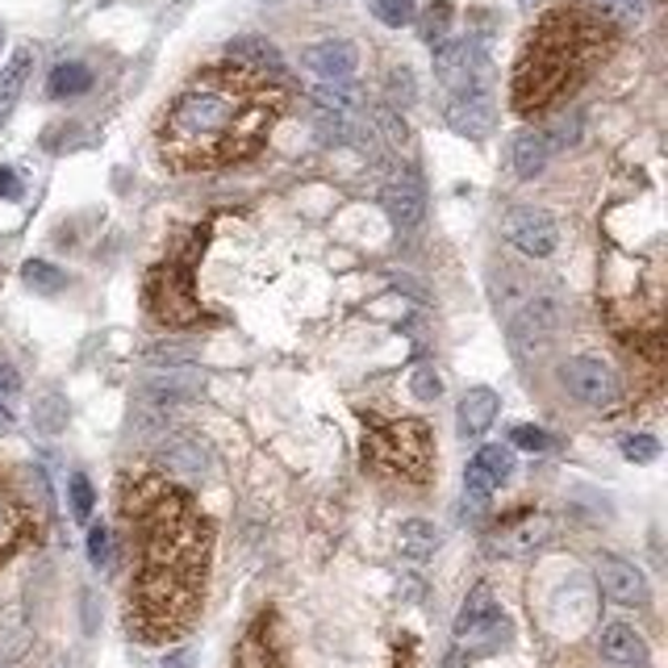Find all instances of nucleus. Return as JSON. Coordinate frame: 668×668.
Returning a JSON list of instances; mask_svg holds the SVG:
<instances>
[{
  "label": "nucleus",
  "mask_w": 668,
  "mask_h": 668,
  "mask_svg": "<svg viewBox=\"0 0 668 668\" xmlns=\"http://www.w3.org/2000/svg\"><path fill=\"white\" fill-rule=\"evenodd\" d=\"M455 639L464 651H497L510 639V618L502 615V606L493 602L485 585H476L472 597L464 602V610L455 618Z\"/></svg>",
  "instance_id": "39448f33"
},
{
  "label": "nucleus",
  "mask_w": 668,
  "mask_h": 668,
  "mask_svg": "<svg viewBox=\"0 0 668 668\" xmlns=\"http://www.w3.org/2000/svg\"><path fill=\"white\" fill-rule=\"evenodd\" d=\"M623 455H627L631 464H651V460L660 455V443H656L651 434H627V439H623Z\"/></svg>",
  "instance_id": "72a5a7b5"
},
{
  "label": "nucleus",
  "mask_w": 668,
  "mask_h": 668,
  "mask_svg": "<svg viewBox=\"0 0 668 668\" xmlns=\"http://www.w3.org/2000/svg\"><path fill=\"white\" fill-rule=\"evenodd\" d=\"M47 89H51V96H80V92L92 89V72L84 63H59Z\"/></svg>",
  "instance_id": "bb28decb"
},
{
  "label": "nucleus",
  "mask_w": 668,
  "mask_h": 668,
  "mask_svg": "<svg viewBox=\"0 0 668 668\" xmlns=\"http://www.w3.org/2000/svg\"><path fill=\"white\" fill-rule=\"evenodd\" d=\"M597 13H606L610 21H618V25H639L644 21V0H594Z\"/></svg>",
  "instance_id": "473e14b6"
},
{
  "label": "nucleus",
  "mask_w": 668,
  "mask_h": 668,
  "mask_svg": "<svg viewBox=\"0 0 668 668\" xmlns=\"http://www.w3.org/2000/svg\"><path fill=\"white\" fill-rule=\"evenodd\" d=\"M506 238L523 255H535V259L552 255L556 251V243H561L556 222L543 214V209H514V214L506 217Z\"/></svg>",
  "instance_id": "9b49d317"
},
{
  "label": "nucleus",
  "mask_w": 668,
  "mask_h": 668,
  "mask_svg": "<svg viewBox=\"0 0 668 668\" xmlns=\"http://www.w3.org/2000/svg\"><path fill=\"white\" fill-rule=\"evenodd\" d=\"M122 514L143 543V573L130 589V631L176 639L193 623L209 564V523L167 476H126Z\"/></svg>",
  "instance_id": "f257e3e1"
},
{
  "label": "nucleus",
  "mask_w": 668,
  "mask_h": 668,
  "mask_svg": "<svg viewBox=\"0 0 668 668\" xmlns=\"http://www.w3.org/2000/svg\"><path fill=\"white\" fill-rule=\"evenodd\" d=\"M439 543H443L439 526L422 523V518H410V523H401V531H398L401 556H410V561H431L434 552H439Z\"/></svg>",
  "instance_id": "5701e85b"
},
{
  "label": "nucleus",
  "mask_w": 668,
  "mask_h": 668,
  "mask_svg": "<svg viewBox=\"0 0 668 668\" xmlns=\"http://www.w3.org/2000/svg\"><path fill=\"white\" fill-rule=\"evenodd\" d=\"M580 47H585V30L564 25V18L552 21L539 38H531V51H526L518 80H514V105L526 113V109L547 105L556 92H564Z\"/></svg>",
  "instance_id": "7ed1b4c3"
},
{
  "label": "nucleus",
  "mask_w": 668,
  "mask_h": 668,
  "mask_svg": "<svg viewBox=\"0 0 668 668\" xmlns=\"http://www.w3.org/2000/svg\"><path fill=\"white\" fill-rule=\"evenodd\" d=\"M21 393V380H18V372H13V368H9V363H0V401H4V405H9V401L18 398Z\"/></svg>",
  "instance_id": "ea45409f"
},
{
  "label": "nucleus",
  "mask_w": 668,
  "mask_h": 668,
  "mask_svg": "<svg viewBox=\"0 0 668 668\" xmlns=\"http://www.w3.org/2000/svg\"><path fill=\"white\" fill-rule=\"evenodd\" d=\"M448 122L455 134H469V138H485L493 130V101L485 89H464L452 96L448 105Z\"/></svg>",
  "instance_id": "f3484780"
},
{
  "label": "nucleus",
  "mask_w": 668,
  "mask_h": 668,
  "mask_svg": "<svg viewBox=\"0 0 668 668\" xmlns=\"http://www.w3.org/2000/svg\"><path fill=\"white\" fill-rule=\"evenodd\" d=\"M30 72H34V54H30V51H13L9 68L0 72V126L9 122V113H13V105H18V96H21V89H25Z\"/></svg>",
  "instance_id": "4be33fe9"
},
{
  "label": "nucleus",
  "mask_w": 668,
  "mask_h": 668,
  "mask_svg": "<svg viewBox=\"0 0 668 668\" xmlns=\"http://www.w3.org/2000/svg\"><path fill=\"white\" fill-rule=\"evenodd\" d=\"M92 502H96V497H92L89 476H80V472H75V476H72V514L80 518V523L92 514Z\"/></svg>",
  "instance_id": "e433bc0d"
},
{
  "label": "nucleus",
  "mask_w": 668,
  "mask_h": 668,
  "mask_svg": "<svg viewBox=\"0 0 668 668\" xmlns=\"http://www.w3.org/2000/svg\"><path fill=\"white\" fill-rule=\"evenodd\" d=\"M193 660H197V656L184 648V651H172V656L163 660V668H193Z\"/></svg>",
  "instance_id": "79ce46f5"
},
{
  "label": "nucleus",
  "mask_w": 668,
  "mask_h": 668,
  "mask_svg": "<svg viewBox=\"0 0 668 668\" xmlns=\"http://www.w3.org/2000/svg\"><path fill=\"white\" fill-rule=\"evenodd\" d=\"M493 418H497V393L493 389H469L464 401H460V410H455V422H460L464 439L485 434L493 427Z\"/></svg>",
  "instance_id": "aec40b11"
},
{
  "label": "nucleus",
  "mask_w": 668,
  "mask_h": 668,
  "mask_svg": "<svg viewBox=\"0 0 668 668\" xmlns=\"http://www.w3.org/2000/svg\"><path fill=\"white\" fill-rule=\"evenodd\" d=\"M146 363H155V368H188V363H197V347L155 343L146 347Z\"/></svg>",
  "instance_id": "c756f323"
},
{
  "label": "nucleus",
  "mask_w": 668,
  "mask_h": 668,
  "mask_svg": "<svg viewBox=\"0 0 668 668\" xmlns=\"http://www.w3.org/2000/svg\"><path fill=\"white\" fill-rule=\"evenodd\" d=\"M13 431V414H9V405L0 401V434H9Z\"/></svg>",
  "instance_id": "37998d69"
},
{
  "label": "nucleus",
  "mask_w": 668,
  "mask_h": 668,
  "mask_svg": "<svg viewBox=\"0 0 668 668\" xmlns=\"http://www.w3.org/2000/svg\"><path fill=\"white\" fill-rule=\"evenodd\" d=\"M510 443L523 448V452H547V448H552V434L539 431V427H514V431H510Z\"/></svg>",
  "instance_id": "f704fd0d"
},
{
  "label": "nucleus",
  "mask_w": 668,
  "mask_h": 668,
  "mask_svg": "<svg viewBox=\"0 0 668 668\" xmlns=\"http://www.w3.org/2000/svg\"><path fill=\"white\" fill-rule=\"evenodd\" d=\"M372 13H377V21L401 30V25H410L418 18V4L414 0H372Z\"/></svg>",
  "instance_id": "2f4dec72"
},
{
  "label": "nucleus",
  "mask_w": 668,
  "mask_h": 668,
  "mask_svg": "<svg viewBox=\"0 0 668 668\" xmlns=\"http://www.w3.org/2000/svg\"><path fill=\"white\" fill-rule=\"evenodd\" d=\"M155 460H160V469L167 472V476H176V481H205L209 469H214V455H209L205 439H197V434H172V439H163Z\"/></svg>",
  "instance_id": "1a4fd4ad"
},
{
  "label": "nucleus",
  "mask_w": 668,
  "mask_h": 668,
  "mask_svg": "<svg viewBox=\"0 0 668 668\" xmlns=\"http://www.w3.org/2000/svg\"><path fill=\"white\" fill-rule=\"evenodd\" d=\"M34 427L42 434H59L68 427V401H63V393H42L34 401Z\"/></svg>",
  "instance_id": "cd10ccee"
},
{
  "label": "nucleus",
  "mask_w": 668,
  "mask_h": 668,
  "mask_svg": "<svg viewBox=\"0 0 668 668\" xmlns=\"http://www.w3.org/2000/svg\"><path fill=\"white\" fill-rule=\"evenodd\" d=\"M434 75L448 84V89H481V75H485V54L472 38H455V42H439L434 51Z\"/></svg>",
  "instance_id": "6e6552de"
},
{
  "label": "nucleus",
  "mask_w": 668,
  "mask_h": 668,
  "mask_svg": "<svg viewBox=\"0 0 668 668\" xmlns=\"http://www.w3.org/2000/svg\"><path fill=\"white\" fill-rule=\"evenodd\" d=\"M363 455L389 476H405V481H422L431 469V434L414 418H401V422H384L368 434V448Z\"/></svg>",
  "instance_id": "20e7f679"
},
{
  "label": "nucleus",
  "mask_w": 668,
  "mask_h": 668,
  "mask_svg": "<svg viewBox=\"0 0 668 668\" xmlns=\"http://www.w3.org/2000/svg\"><path fill=\"white\" fill-rule=\"evenodd\" d=\"M380 205H384V214L393 217L401 230H410V226H418L427 217V193H422V184L414 176H398V181L384 184Z\"/></svg>",
  "instance_id": "a211bd4d"
},
{
  "label": "nucleus",
  "mask_w": 668,
  "mask_h": 668,
  "mask_svg": "<svg viewBox=\"0 0 668 668\" xmlns=\"http://www.w3.org/2000/svg\"><path fill=\"white\" fill-rule=\"evenodd\" d=\"M21 276H25V285L34 292H63V285H68V276L54 268V264H47V259H30L25 268H21Z\"/></svg>",
  "instance_id": "c85d7f7f"
},
{
  "label": "nucleus",
  "mask_w": 668,
  "mask_h": 668,
  "mask_svg": "<svg viewBox=\"0 0 668 668\" xmlns=\"http://www.w3.org/2000/svg\"><path fill=\"white\" fill-rule=\"evenodd\" d=\"M276 101L259 92L251 80L209 75L197 80L167 113L163 151L176 163H226L259 146L271 130Z\"/></svg>",
  "instance_id": "f03ea898"
},
{
  "label": "nucleus",
  "mask_w": 668,
  "mask_h": 668,
  "mask_svg": "<svg viewBox=\"0 0 668 668\" xmlns=\"http://www.w3.org/2000/svg\"><path fill=\"white\" fill-rule=\"evenodd\" d=\"M510 472H514V452L502 448V443H489V448H481L476 460L469 464V481H464V489H469L472 497H489L493 489L506 485Z\"/></svg>",
  "instance_id": "2eb2a0df"
},
{
  "label": "nucleus",
  "mask_w": 668,
  "mask_h": 668,
  "mask_svg": "<svg viewBox=\"0 0 668 668\" xmlns=\"http://www.w3.org/2000/svg\"><path fill=\"white\" fill-rule=\"evenodd\" d=\"M448 30H452V0H427L422 21H418L422 42H427V47H439V42H448Z\"/></svg>",
  "instance_id": "a878e982"
},
{
  "label": "nucleus",
  "mask_w": 668,
  "mask_h": 668,
  "mask_svg": "<svg viewBox=\"0 0 668 668\" xmlns=\"http://www.w3.org/2000/svg\"><path fill=\"white\" fill-rule=\"evenodd\" d=\"M301 63H306L318 80H351L356 68H360V51H356V42L326 38V42H314V47L301 54Z\"/></svg>",
  "instance_id": "ddd939ff"
},
{
  "label": "nucleus",
  "mask_w": 668,
  "mask_h": 668,
  "mask_svg": "<svg viewBox=\"0 0 668 668\" xmlns=\"http://www.w3.org/2000/svg\"><path fill=\"white\" fill-rule=\"evenodd\" d=\"M372 130H377L389 146H405V138H410V134H405V122L398 117V109L393 105L372 109Z\"/></svg>",
  "instance_id": "7c9ffc66"
},
{
  "label": "nucleus",
  "mask_w": 668,
  "mask_h": 668,
  "mask_svg": "<svg viewBox=\"0 0 668 668\" xmlns=\"http://www.w3.org/2000/svg\"><path fill=\"white\" fill-rule=\"evenodd\" d=\"M230 59L235 63H251L255 72H280L285 68L280 51L271 42H264V38H238V42H230Z\"/></svg>",
  "instance_id": "b1692460"
},
{
  "label": "nucleus",
  "mask_w": 668,
  "mask_h": 668,
  "mask_svg": "<svg viewBox=\"0 0 668 668\" xmlns=\"http://www.w3.org/2000/svg\"><path fill=\"white\" fill-rule=\"evenodd\" d=\"M309 101H314L318 113L343 117V122H360L363 113H368V101H363L360 84H351V80H322V84L309 89Z\"/></svg>",
  "instance_id": "dca6fc26"
},
{
  "label": "nucleus",
  "mask_w": 668,
  "mask_h": 668,
  "mask_svg": "<svg viewBox=\"0 0 668 668\" xmlns=\"http://www.w3.org/2000/svg\"><path fill=\"white\" fill-rule=\"evenodd\" d=\"M547 535H552V523L543 514H523V518L506 523L489 539V552L493 556H531L535 547L547 543Z\"/></svg>",
  "instance_id": "4468645a"
},
{
  "label": "nucleus",
  "mask_w": 668,
  "mask_h": 668,
  "mask_svg": "<svg viewBox=\"0 0 668 668\" xmlns=\"http://www.w3.org/2000/svg\"><path fill=\"white\" fill-rule=\"evenodd\" d=\"M0 197H21V181L13 167H0Z\"/></svg>",
  "instance_id": "a19ab883"
},
{
  "label": "nucleus",
  "mask_w": 668,
  "mask_h": 668,
  "mask_svg": "<svg viewBox=\"0 0 668 668\" xmlns=\"http://www.w3.org/2000/svg\"><path fill=\"white\" fill-rule=\"evenodd\" d=\"M410 389H414L418 401H439V393H443V380H439V372H434V368H418L414 377H410Z\"/></svg>",
  "instance_id": "c9c22d12"
},
{
  "label": "nucleus",
  "mask_w": 668,
  "mask_h": 668,
  "mask_svg": "<svg viewBox=\"0 0 668 668\" xmlns=\"http://www.w3.org/2000/svg\"><path fill=\"white\" fill-rule=\"evenodd\" d=\"M547 160H552V143H547L543 130H523L514 138V172L523 181H535L543 167H547Z\"/></svg>",
  "instance_id": "412c9836"
},
{
  "label": "nucleus",
  "mask_w": 668,
  "mask_h": 668,
  "mask_svg": "<svg viewBox=\"0 0 668 668\" xmlns=\"http://www.w3.org/2000/svg\"><path fill=\"white\" fill-rule=\"evenodd\" d=\"M201 389H205V377L193 372V363L188 368H167V377H151L143 384V405L146 414H167V410H176V405H188V401L201 398Z\"/></svg>",
  "instance_id": "9d476101"
},
{
  "label": "nucleus",
  "mask_w": 668,
  "mask_h": 668,
  "mask_svg": "<svg viewBox=\"0 0 668 668\" xmlns=\"http://www.w3.org/2000/svg\"><path fill=\"white\" fill-rule=\"evenodd\" d=\"M25 535V518H21V506L9 497V489L0 485V561L13 556V547Z\"/></svg>",
  "instance_id": "393cba45"
},
{
  "label": "nucleus",
  "mask_w": 668,
  "mask_h": 668,
  "mask_svg": "<svg viewBox=\"0 0 668 668\" xmlns=\"http://www.w3.org/2000/svg\"><path fill=\"white\" fill-rule=\"evenodd\" d=\"M564 384L577 401H585L589 410H615L623 398V384H618L615 368L610 363L594 360V356H577V360L564 363Z\"/></svg>",
  "instance_id": "423d86ee"
},
{
  "label": "nucleus",
  "mask_w": 668,
  "mask_h": 668,
  "mask_svg": "<svg viewBox=\"0 0 668 668\" xmlns=\"http://www.w3.org/2000/svg\"><path fill=\"white\" fill-rule=\"evenodd\" d=\"M564 322V301L556 292H535L526 297L523 309L510 318V339L518 347H543Z\"/></svg>",
  "instance_id": "0eeeda50"
},
{
  "label": "nucleus",
  "mask_w": 668,
  "mask_h": 668,
  "mask_svg": "<svg viewBox=\"0 0 668 668\" xmlns=\"http://www.w3.org/2000/svg\"><path fill=\"white\" fill-rule=\"evenodd\" d=\"M389 96L401 101V105H410V101H414V75H410V68L389 72Z\"/></svg>",
  "instance_id": "58836bf2"
},
{
  "label": "nucleus",
  "mask_w": 668,
  "mask_h": 668,
  "mask_svg": "<svg viewBox=\"0 0 668 668\" xmlns=\"http://www.w3.org/2000/svg\"><path fill=\"white\" fill-rule=\"evenodd\" d=\"M109 556H113V543H109V531H105V526H92V531H89V561L96 564V568H105Z\"/></svg>",
  "instance_id": "4c0bfd02"
},
{
  "label": "nucleus",
  "mask_w": 668,
  "mask_h": 668,
  "mask_svg": "<svg viewBox=\"0 0 668 668\" xmlns=\"http://www.w3.org/2000/svg\"><path fill=\"white\" fill-rule=\"evenodd\" d=\"M602 656L618 668H648V644L644 635L627 627V623H610L602 627Z\"/></svg>",
  "instance_id": "6ab92c4d"
},
{
  "label": "nucleus",
  "mask_w": 668,
  "mask_h": 668,
  "mask_svg": "<svg viewBox=\"0 0 668 668\" xmlns=\"http://www.w3.org/2000/svg\"><path fill=\"white\" fill-rule=\"evenodd\" d=\"M597 585L602 594L618 602V606H644L648 602V580L635 568L631 561H618V556H597Z\"/></svg>",
  "instance_id": "f8f14e48"
}]
</instances>
